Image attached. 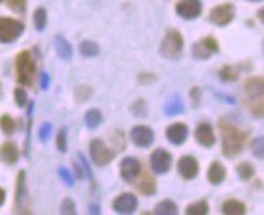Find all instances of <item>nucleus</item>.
I'll list each match as a JSON object with an SVG mask.
<instances>
[{"mask_svg":"<svg viewBox=\"0 0 264 215\" xmlns=\"http://www.w3.org/2000/svg\"><path fill=\"white\" fill-rule=\"evenodd\" d=\"M219 130L222 134V152L225 157H233L237 154H240L242 149L247 143L248 134L238 130L235 125H232L230 121L222 120L219 123Z\"/></svg>","mask_w":264,"mask_h":215,"instance_id":"1","label":"nucleus"},{"mask_svg":"<svg viewBox=\"0 0 264 215\" xmlns=\"http://www.w3.org/2000/svg\"><path fill=\"white\" fill-rule=\"evenodd\" d=\"M245 91V104L248 106L250 112L253 113L256 118L263 116V78L255 76L250 78L243 84Z\"/></svg>","mask_w":264,"mask_h":215,"instance_id":"2","label":"nucleus"},{"mask_svg":"<svg viewBox=\"0 0 264 215\" xmlns=\"http://www.w3.org/2000/svg\"><path fill=\"white\" fill-rule=\"evenodd\" d=\"M16 68V79L23 86H33L36 78V63L29 51H23L16 55L15 60Z\"/></svg>","mask_w":264,"mask_h":215,"instance_id":"3","label":"nucleus"},{"mask_svg":"<svg viewBox=\"0 0 264 215\" xmlns=\"http://www.w3.org/2000/svg\"><path fill=\"white\" fill-rule=\"evenodd\" d=\"M183 51V38L179 31L175 29H169L167 34L161 44V54L165 58H179V55Z\"/></svg>","mask_w":264,"mask_h":215,"instance_id":"4","label":"nucleus"},{"mask_svg":"<svg viewBox=\"0 0 264 215\" xmlns=\"http://www.w3.org/2000/svg\"><path fill=\"white\" fill-rule=\"evenodd\" d=\"M23 31L24 24L21 21L7 16L0 18V42H3V44H8V42H13L15 39H18Z\"/></svg>","mask_w":264,"mask_h":215,"instance_id":"5","label":"nucleus"},{"mask_svg":"<svg viewBox=\"0 0 264 215\" xmlns=\"http://www.w3.org/2000/svg\"><path fill=\"white\" fill-rule=\"evenodd\" d=\"M89 154H91V159H93L94 163H97V165H107L115 156V152L110 151L101 139H93V141H91Z\"/></svg>","mask_w":264,"mask_h":215,"instance_id":"6","label":"nucleus"},{"mask_svg":"<svg viewBox=\"0 0 264 215\" xmlns=\"http://www.w3.org/2000/svg\"><path fill=\"white\" fill-rule=\"evenodd\" d=\"M149 165L152 171L157 175L167 173L172 165V156L165 149H156L149 157Z\"/></svg>","mask_w":264,"mask_h":215,"instance_id":"7","label":"nucleus"},{"mask_svg":"<svg viewBox=\"0 0 264 215\" xmlns=\"http://www.w3.org/2000/svg\"><path fill=\"white\" fill-rule=\"evenodd\" d=\"M233 16H235V7H233V3H222L211 10L209 20L214 24H217V26H225V24H229L233 20Z\"/></svg>","mask_w":264,"mask_h":215,"instance_id":"8","label":"nucleus"},{"mask_svg":"<svg viewBox=\"0 0 264 215\" xmlns=\"http://www.w3.org/2000/svg\"><path fill=\"white\" fill-rule=\"evenodd\" d=\"M201 0H180L175 5L177 15L182 16L183 20H195L196 16L201 15Z\"/></svg>","mask_w":264,"mask_h":215,"instance_id":"9","label":"nucleus"},{"mask_svg":"<svg viewBox=\"0 0 264 215\" xmlns=\"http://www.w3.org/2000/svg\"><path fill=\"white\" fill-rule=\"evenodd\" d=\"M219 51V44L217 41L211 38V36H207V38L198 41L196 44L193 46V55L196 58L199 60H206L209 58L212 54H216Z\"/></svg>","mask_w":264,"mask_h":215,"instance_id":"10","label":"nucleus"},{"mask_svg":"<svg viewBox=\"0 0 264 215\" xmlns=\"http://www.w3.org/2000/svg\"><path fill=\"white\" fill-rule=\"evenodd\" d=\"M112 207L117 214H133L138 207V199L132 193H124L112 202Z\"/></svg>","mask_w":264,"mask_h":215,"instance_id":"11","label":"nucleus"},{"mask_svg":"<svg viewBox=\"0 0 264 215\" xmlns=\"http://www.w3.org/2000/svg\"><path fill=\"white\" fill-rule=\"evenodd\" d=\"M139 173H141V163L134 157H125L120 162V175L125 181L128 183L134 181Z\"/></svg>","mask_w":264,"mask_h":215,"instance_id":"12","label":"nucleus"},{"mask_svg":"<svg viewBox=\"0 0 264 215\" xmlns=\"http://www.w3.org/2000/svg\"><path fill=\"white\" fill-rule=\"evenodd\" d=\"M177 170H179V173H180L182 178H185V180H193V178H196V175H198L199 165H198V162H196L195 157L183 156L179 161Z\"/></svg>","mask_w":264,"mask_h":215,"instance_id":"13","label":"nucleus"},{"mask_svg":"<svg viewBox=\"0 0 264 215\" xmlns=\"http://www.w3.org/2000/svg\"><path fill=\"white\" fill-rule=\"evenodd\" d=\"M132 141L139 147H149L154 141V131L148 126H134L132 130Z\"/></svg>","mask_w":264,"mask_h":215,"instance_id":"14","label":"nucleus"},{"mask_svg":"<svg viewBox=\"0 0 264 215\" xmlns=\"http://www.w3.org/2000/svg\"><path fill=\"white\" fill-rule=\"evenodd\" d=\"M165 136H167V139L172 144H175V146L183 144L188 138V128L187 125H183V123H174V125H170L167 128Z\"/></svg>","mask_w":264,"mask_h":215,"instance_id":"15","label":"nucleus"},{"mask_svg":"<svg viewBox=\"0 0 264 215\" xmlns=\"http://www.w3.org/2000/svg\"><path fill=\"white\" fill-rule=\"evenodd\" d=\"M195 138L201 146H204V147H211V146H214V143H216V134H214L211 125H207V123H201V125L196 128Z\"/></svg>","mask_w":264,"mask_h":215,"instance_id":"16","label":"nucleus"},{"mask_svg":"<svg viewBox=\"0 0 264 215\" xmlns=\"http://www.w3.org/2000/svg\"><path fill=\"white\" fill-rule=\"evenodd\" d=\"M136 189L141 194H146V196H151L156 193V180L152 178L151 173H139L136 178Z\"/></svg>","mask_w":264,"mask_h":215,"instance_id":"17","label":"nucleus"},{"mask_svg":"<svg viewBox=\"0 0 264 215\" xmlns=\"http://www.w3.org/2000/svg\"><path fill=\"white\" fill-rule=\"evenodd\" d=\"M18 156H20V152H18V147L13 143H3L0 146V159L5 163L13 165L18 161Z\"/></svg>","mask_w":264,"mask_h":215,"instance_id":"18","label":"nucleus"},{"mask_svg":"<svg viewBox=\"0 0 264 215\" xmlns=\"http://www.w3.org/2000/svg\"><path fill=\"white\" fill-rule=\"evenodd\" d=\"M225 167L220 162H212L209 170H207V180L212 184H220L225 180Z\"/></svg>","mask_w":264,"mask_h":215,"instance_id":"19","label":"nucleus"},{"mask_svg":"<svg viewBox=\"0 0 264 215\" xmlns=\"http://www.w3.org/2000/svg\"><path fill=\"white\" fill-rule=\"evenodd\" d=\"M222 212L225 215H243L245 212H247V207H245V204L240 201L229 199L222 204Z\"/></svg>","mask_w":264,"mask_h":215,"instance_id":"20","label":"nucleus"},{"mask_svg":"<svg viewBox=\"0 0 264 215\" xmlns=\"http://www.w3.org/2000/svg\"><path fill=\"white\" fill-rule=\"evenodd\" d=\"M154 214H157V215H175V214H179V209H177L175 202L162 201L156 206Z\"/></svg>","mask_w":264,"mask_h":215,"instance_id":"21","label":"nucleus"},{"mask_svg":"<svg viewBox=\"0 0 264 215\" xmlns=\"http://www.w3.org/2000/svg\"><path fill=\"white\" fill-rule=\"evenodd\" d=\"M55 49H57V54L62 58L68 60L71 57V47H70L68 42H66V39L62 38V36H57V38H55Z\"/></svg>","mask_w":264,"mask_h":215,"instance_id":"22","label":"nucleus"},{"mask_svg":"<svg viewBox=\"0 0 264 215\" xmlns=\"http://www.w3.org/2000/svg\"><path fill=\"white\" fill-rule=\"evenodd\" d=\"M84 121H86V126H88V128L99 126L101 123H102V113L97 108H91V110H88V112H86Z\"/></svg>","mask_w":264,"mask_h":215,"instance_id":"23","label":"nucleus"},{"mask_svg":"<svg viewBox=\"0 0 264 215\" xmlns=\"http://www.w3.org/2000/svg\"><path fill=\"white\" fill-rule=\"evenodd\" d=\"M219 76H220V79H222V81H225V83L237 81V79H238V70L235 68V66L225 65V66H222V68H220Z\"/></svg>","mask_w":264,"mask_h":215,"instance_id":"24","label":"nucleus"},{"mask_svg":"<svg viewBox=\"0 0 264 215\" xmlns=\"http://www.w3.org/2000/svg\"><path fill=\"white\" fill-rule=\"evenodd\" d=\"M237 173H238V178H240V180L247 181L255 175V167L251 163H248V162H242L237 167Z\"/></svg>","mask_w":264,"mask_h":215,"instance_id":"25","label":"nucleus"},{"mask_svg":"<svg viewBox=\"0 0 264 215\" xmlns=\"http://www.w3.org/2000/svg\"><path fill=\"white\" fill-rule=\"evenodd\" d=\"M207 212H209V206H207L206 201H199V202H196V204L187 207L188 215H206Z\"/></svg>","mask_w":264,"mask_h":215,"instance_id":"26","label":"nucleus"},{"mask_svg":"<svg viewBox=\"0 0 264 215\" xmlns=\"http://www.w3.org/2000/svg\"><path fill=\"white\" fill-rule=\"evenodd\" d=\"M79 52H81L84 57H96V55L99 54V47H97L96 42L86 41L79 46Z\"/></svg>","mask_w":264,"mask_h":215,"instance_id":"27","label":"nucleus"},{"mask_svg":"<svg viewBox=\"0 0 264 215\" xmlns=\"http://www.w3.org/2000/svg\"><path fill=\"white\" fill-rule=\"evenodd\" d=\"M15 120L11 118L10 115H2L0 116V130H2L5 134H11L15 131Z\"/></svg>","mask_w":264,"mask_h":215,"instance_id":"28","label":"nucleus"},{"mask_svg":"<svg viewBox=\"0 0 264 215\" xmlns=\"http://www.w3.org/2000/svg\"><path fill=\"white\" fill-rule=\"evenodd\" d=\"M46 24H47V13H46V10L44 8H38L34 11V26L36 29H39L42 31L46 28Z\"/></svg>","mask_w":264,"mask_h":215,"instance_id":"29","label":"nucleus"},{"mask_svg":"<svg viewBox=\"0 0 264 215\" xmlns=\"http://www.w3.org/2000/svg\"><path fill=\"white\" fill-rule=\"evenodd\" d=\"M7 5L16 13H24L26 11V0H7Z\"/></svg>","mask_w":264,"mask_h":215,"instance_id":"30","label":"nucleus"},{"mask_svg":"<svg viewBox=\"0 0 264 215\" xmlns=\"http://www.w3.org/2000/svg\"><path fill=\"white\" fill-rule=\"evenodd\" d=\"M15 102L20 107H24L28 104V94H26V91H24L23 88H16L15 89Z\"/></svg>","mask_w":264,"mask_h":215,"instance_id":"31","label":"nucleus"},{"mask_svg":"<svg viewBox=\"0 0 264 215\" xmlns=\"http://www.w3.org/2000/svg\"><path fill=\"white\" fill-rule=\"evenodd\" d=\"M89 94H91V88H88V86H79V88L75 91V97L78 102L89 99Z\"/></svg>","mask_w":264,"mask_h":215,"instance_id":"32","label":"nucleus"},{"mask_svg":"<svg viewBox=\"0 0 264 215\" xmlns=\"http://www.w3.org/2000/svg\"><path fill=\"white\" fill-rule=\"evenodd\" d=\"M60 211H62V214H68V215L76 214L75 202H73L71 199H65V201L62 202V207H60Z\"/></svg>","mask_w":264,"mask_h":215,"instance_id":"33","label":"nucleus"},{"mask_svg":"<svg viewBox=\"0 0 264 215\" xmlns=\"http://www.w3.org/2000/svg\"><path fill=\"white\" fill-rule=\"evenodd\" d=\"M165 112H167L169 115H174V113H177V112H183L182 102H180L179 99H174V101H172L169 106H167V108H165Z\"/></svg>","mask_w":264,"mask_h":215,"instance_id":"34","label":"nucleus"},{"mask_svg":"<svg viewBox=\"0 0 264 215\" xmlns=\"http://www.w3.org/2000/svg\"><path fill=\"white\" fill-rule=\"evenodd\" d=\"M23 184H24V171H20V175H18V180H16V204L21 201Z\"/></svg>","mask_w":264,"mask_h":215,"instance_id":"35","label":"nucleus"},{"mask_svg":"<svg viewBox=\"0 0 264 215\" xmlns=\"http://www.w3.org/2000/svg\"><path fill=\"white\" fill-rule=\"evenodd\" d=\"M57 147H59V151H62V152L66 151V131L65 130H60L57 134Z\"/></svg>","mask_w":264,"mask_h":215,"instance_id":"36","label":"nucleus"},{"mask_svg":"<svg viewBox=\"0 0 264 215\" xmlns=\"http://www.w3.org/2000/svg\"><path fill=\"white\" fill-rule=\"evenodd\" d=\"M256 143H258V147L255 146L253 152L256 154V156H258V159H263V138H261V136L258 138V141H256Z\"/></svg>","mask_w":264,"mask_h":215,"instance_id":"37","label":"nucleus"},{"mask_svg":"<svg viewBox=\"0 0 264 215\" xmlns=\"http://www.w3.org/2000/svg\"><path fill=\"white\" fill-rule=\"evenodd\" d=\"M190 94H192L193 97H195V101H196V104H198V101H199V89L198 88H195L192 92H190Z\"/></svg>","mask_w":264,"mask_h":215,"instance_id":"38","label":"nucleus"},{"mask_svg":"<svg viewBox=\"0 0 264 215\" xmlns=\"http://www.w3.org/2000/svg\"><path fill=\"white\" fill-rule=\"evenodd\" d=\"M60 173H62V176L66 180V183L71 184V180H70V176H68V171H66V170H60Z\"/></svg>","mask_w":264,"mask_h":215,"instance_id":"39","label":"nucleus"},{"mask_svg":"<svg viewBox=\"0 0 264 215\" xmlns=\"http://www.w3.org/2000/svg\"><path fill=\"white\" fill-rule=\"evenodd\" d=\"M3 201H5V191L2 188H0V206L3 204Z\"/></svg>","mask_w":264,"mask_h":215,"instance_id":"40","label":"nucleus"},{"mask_svg":"<svg viewBox=\"0 0 264 215\" xmlns=\"http://www.w3.org/2000/svg\"><path fill=\"white\" fill-rule=\"evenodd\" d=\"M47 130H49V126H47V125H46L44 128H42V131H41V138H42V139H46V136H47L46 131H47Z\"/></svg>","mask_w":264,"mask_h":215,"instance_id":"41","label":"nucleus"},{"mask_svg":"<svg viewBox=\"0 0 264 215\" xmlns=\"http://www.w3.org/2000/svg\"><path fill=\"white\" fill-rule=\"evenodd\" d=\"M251 2H260V0H251Z\"/></svg>","mask_w":264,"mask_h":215,"instance_id":"42","label":"nucleus"},{"mask_svg":"<svg viewBox=\"0 0 264 215\" xmlns=\"http://www.w3.org/2000/svg\"><path fill=\"white\" fill-rule=\"evenodd\" d=\"M0 2H2V0H0Z\"/></svg>","mask_w":264,"mask_h":215,"instance_id":"43","label":"nucleus"}]
</instances>
